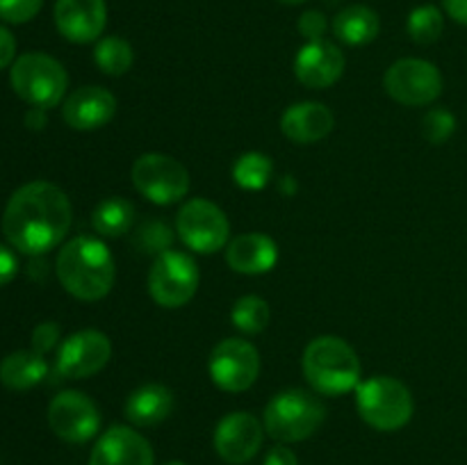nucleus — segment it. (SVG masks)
<instances>
[{"instance_id": "f257e3e1", "label": "nucleus", "mask_w": 467, "mask_h": 465, "mask_svg": "<svg viewBox=\"0 0 467 465\" xmlns=\"http://www.w3.org/2000/svg\"><path fill=\"white\" fill-rule=\"evenodd\" d=\"M73 208L68 196L48 181L18 187L3 212V235L26 255H44L71 231Z\"/></svg>"}, {"instance_id": "f03ea898", "label": "nucleus", "mask_w": 467, "mask_h": 465, "mask_svg": "<svg viewBox=\"0 0 467 465\" xmlns=\"http://www.w3.org/2000/svg\"><path fill=\"white\" fill-rule=\"evenodd\" d=\"M59 283L80 301H99L109 294L117 276L108 244L96 237L80 235L62 246L55 260Z\"/></svg>"}, {"instance_id": "7ed1b4c3", "label": "nucleus", "mask_w": 467, "mask_h": 465, "mask_svg": "<svg viewBox=\"0 0 467 465\" xmlns=\"http://www.w3.org/2000/svg\"><path fill=\"white\" fill-rule=\"evenodd\" d=\"M301 369L310 388L324 397H340L356 390L363 374L354 346L336 336H319L308 342Z\"/></svg>"}, {"instance_id": "20e7f679", "label": "nucleus", "mask_w": 467, "mask_h": 465, "mask_svg": "<svg viewBox=\"0 0 467 465\" xmlns=\"http://www.w3.org/2000/svg\"><path fill=\"white\" fill-rule=\"evenodd\" d=\"M327 419V406L315 392L292 388L272 397L263 413L265 433L278 442H301Z\"/></svg>"}, {"instance_id": "39448f33", "label": "nucleus", "mask_w": 467, "mask_h": 465, "mask_svg": "<svg viewBox=\"0 0 467 465\" xmlns=\"http://www.w3.org/2000/svg\"><path fill=\"white\" fill-rule=\"evenodd\" d=\"M356 408L363 422L377 431H400L413 418L415 401L400 378L372 377L356 388Z\"/></svg>"}, {"instance_id": "423d86ee", "label": "nucleus", "mask_w": 467, "mask_h": 465, "mask_svg": "<svg viewBox=\"0 0 467 465\" xmlns=\"http://www.w3.org/2000/svg\"><path fill=\"white\" fill-rule=\"evenodd\" d=\"M12 89L32 108L50 109L62 103L68 76L62 64L46 53H26L9 68Z\"/></svg>"}, {"instance_id": "0eeeda50", "label": "nucleus", "mask_w": 467, "mask_h": 465, "mask_svg": "<svg viewBox=\"0 0 467 465\" xmlns=\"http://www.w3.org/2000/svg\"><path fill=\"white\" fill-rule=\"evenodd\" d=\"M201 274L196 260L185 251H164L149 272V292L162 308H181L194 299Z\"/></svg>"}, {"instance_id": "6e6552de", "label": "nucleus", "mask_w": 467, "mask_h": 465, "mask_svg": "<svg viewBox=\"0 0 467 465\" xmlns=\"http://www.w3.org/2000/svg\"><path fill=\"white\" fill-rule=\"evenodd\" d=\"M132 185L150 203L171 205L190 191V173L171 155L146 153L132 164Z\"/></svg>"}, {"instance_id": "1a4fd4ad", "label": "nucleus", "mask_w": 467, "mask_h": 465, "mask_svg": "<svg viewBox=\"0 0 467 465\" xmlns=\"http://www.w3.org/2000/svg\"><path fill=\"white\" fill-rule=\"evenodd\" d=\"M176 231L182 244L196 253H217L228 244L231 223L223 210L208 199H190L181 205Z\"/></svg>"}, {"instance_id": "9d476101", "label": "nucleus", "mask_w": 467, "mask_h": 465, "mask_svg": "<svg viewBox=\"0 0 467 465\" xmlns=\"http://www.w3.org/2000/svg\"><path fill=\"white\" fill-rule=\"evenodd\" d=\"M392 100L406 108L431 105L442 94V76L436 64L420 57L397 59L383 78Z\"/></svg>"}, {"instance_id": "9b49d317", "label": "nucleus", "mask_w": 467, "mask_h": 465, "mask_svg": "<svg viewBox=\"0 0 467 465\" xmlns=\"http://www.w3.org/2000/svg\"><path fill=\"white\" fill-rule=\"evenodd\" d=\"M208 372L223 392L249 390L260 374L258 349L242 337H226L210 354Z\"/></svg>"}, {"instance_id": "f8f14e48", "label": "nucleus", "mask_w": 467, "mask_h": 465, "mask_svg": "<svg viewBox=\"0 0 467 465\" xmlns=\"http://www.w3.org/2000/svg\"><path fill=\"white\" fill-rule=\"evenodd\" d=\"M48 424L64 442L82 445L100 431V410L85 392L64 390L48 404Z\"/></svg>"}, {"instance_id": "ddd939ff", "label": "nucleus", "mask_w": 467, "mask_h": 465, "mask_svg": "<svg viewBox=\"0 0 467 465\" xmlns=\"http://www.w3.org/2000/svg\"><path fill=\"white\" fill-rule=\"evenodd\" d=\"M112 356V342L105 333L96 328H85L59 345L57 349V369L59 377L64 378H87L99 374Z\"/></svg>"}, {"instance_id": "4468645a", "label": "nucleus", "mask_w": 467, "mask_h": 465, "mask_svg": "<svg viewBox=\"0 0 467 465\" xmlns=\"http://www.w3.org/2000/svg\"><path fill=\"white\" fill-rule=\"evenodd\" d=\"M265 440V424L246 410L228 413L214 429V450L226 463L244 465L260 451Z\"/></svg>"}, {"instance_id": "2eb2a0df", "label": "nucleus", "mask_w": 467, "mask_h": 465, "mask_svg": "<svg viewBox=\"0 0 467 465\" xmlns=\"http://www.w3.org/2000/svg\"><path fill=\"white\" fill-rule=\"evenodd\" d=\"M89 465H155V454L140 431L114 424L96 440Z\"/></svg>"}, {"instance_id": "dca6fc26", "label": "nucleus", "mask_w": 467, "mask_h": 465, "mask_svg": "<svg viewBox=\"0 0 467 465\" xmlns=\"http://www.w3.org/2000/svg\"><path fill=\"white\" fill-rule=\"evenodd\" d=\"M345 53L328 39L306 41L295 59V73L301 85L310 89H327L345 73Z\"/></svg>"}, {"instance_id": "f3484780", "label": "nucleus", "mask_w": 467, "mask_h": 465, "mask_svg": "<svg viewBox=\"0 0 467 465\" xmlns=\"http://www.w3.org/2000/svg\"><path fill=\"white\" fill-rule=\"evenodd\" d=\"M108 23L105 0H57L55 26L64 39L73 44H89L100 39Z\"/></svg>"}, {"instance_id": "a211bd4d", "label": "nucleus", "mask_w": 467, "mask_h": 465, "mask_svg": "<svg viewBox=\"0 0 467 465\" xmlns=\"http://www.w3.org/2000/svg\"><path fill=\"white\" fill-rule=\"evenodd\" d=\"M114 112H117V98L112 91L99 85L80 87L71 96H67L62 105L64 121L76 130L103 128L105 123L112 121Z\"/></svg>"}, {"instance_id": "6ab92c4d", "label": "nucleus", "mask_w": 467, "mask_h": 465, "mask_svg": "<svg viewBox=\"0 0 467 465\" xmlns=\"http://www.w3.org/2000/svg\"><path fill=\"white\" fill-rule=\"evenodd\" d=\"M276 260V242L265 232H242L226 244V263L237 274L260 276L272 272Z\"/></svg>"}, {"instance_id": "aec40b11", "label": "nucleus", "mask_w": 467, "mask_h": 465, "mask_svg": "<svg viewBox=\"0 0 467 465\" xmlns=\"http://www.w3.org/2000/svg\"><path fill=\"white\" fill-rule=\"evenodd\" d=\"M333 112L322 103L306 100L290 105L281 117V130L295 144H315L333 130Z\"/></svg>"}, {"instance_id": "412c9836", "label": "nucleus", "mask_w": 467, "mask_h": 465, "mask_svg": "<svg viewBox=\"0 0 467 465\" xmlns=\"http://www.w3.org/2000/svg\"><path fill=\"white\" fill-rule=\"evenodd\" d=\"M176 408V397L162 383H144L126 399V418L135 427H158Z\"/></svg>"}, {"instance_id": "4be33fe9", "label": "nucleus", "mask_w": 467, "mask_h": 465, "mask_svg": "<svg viewBox=\"0 0 467 465\" xmlns=\"http://www.w3.org/2000/svg\"><path fill=\"white\" fill-rule=\"evenodd\" d=\"M48 377V363L39 351L21 349L0 363V383L9 390H30Z\"/></svg>"}, {"instance_id": "5701e85b", "label": "nucleus", "mask_w": 467, "mask_h": 465, "mask_svg": "<svg viewBox=\"0 0 467 465\" xmlns=\"http://www.w3.org/2000/svg\"><path fill=\"white\" fill-rule=\"evenodd\" d=\"M381 30L379 14L368 5H349L333 18V32L347 46L372 44Z\"/></svg>"}, {"instance_id": "b1692460", "label": "nucleus", "mask_w": 467, "mask_h": 465, "mask_svg": "<svg viewBox=\"0 0 467 465\" xmlns=\"http://www.w3.org/2000/svg\"><path fill=\"white\" fill-rule=\"evenodd\" d=\"M135 222V205L119 196L100 201L91 214V226L103 237H121L126 235Z\"/></svg>"}, {"instance_id": "393cba45", "label": "nucleus", "mask_w": 467, "mask_h": 465, "mask_svg": "<svg viewBox=\"0 0 467 465\" xmlns=\"http://www.w3.org/2000/svg\"><path fill=\"white\" fill-rule=\"evenodd\" d=\"M274 173L272 160L260 150H249V153L240 155L233 164V181L242 187V190L258 191L265 190Z\"/></svg>"}, {"instance_id": "a878e982", "label": "nucleus", "mask_w": 467, "mask_h": 465, "mask_svg": "<svg viewBox=\"0 0 467 465\" xmlns=\"http://www.w3.org/2000/svg\"><path fill=\"white\" fill-rule=\"evenodd\" d=\"M94 62L100 71L117 78L130 71L135 53H132V46L121 36H103L94 48Z\"/></svg>"}, {"instance_id": "bb28decb", "label": "nucleus", "mask_w": 467, "mask_h": 465, "mask_svg": "<svg viewBox=\"0 0 467 465\" xmlns=\"http://www.w3.org/2000/svg\"><path fill=\"white\" fill-rule=\"evenodd\" d=\"M231 319L242 333L255 336V333H263L267 328L269 319H272V310H269V304L263 296L246 294L235 301L231 310Z\"/></svg>"}, {"instance_id": "cd10ccee", "label": "nucleus", "mask_w": 467, "mask_h": 465, "mask_svg": "<svg viewBox=\"0 0 467 465\" xmlns=\"http://www.w3.org/2000/svg\"><path fill=\"white\" fill-rule=\"evenodd\" d=\"M406 30H409V36L415 44L429 46L441 39L442 30H445V16H442L436 5H422V7H415L409 14Z\"/></svg>"}, {"instance_id": "c85d7f7f", "label": "nucleus", "mask_w": 467, "mask_h": 465, "mask_svg": "<svg viewBox=\"0 0 467 465\" xmlns=\"http://www.w3.org/2000/svg\"><path fill=\"white\" fill-rule=\"evenodd\" d=\"M456 130V117L445 108H436L422 119V135L429 144H445Z\"/></svg>"}, {"instance_id": "c756f323", "label": "nucleus", "mask_w": 467, "mask_h": 465, "mask_svg": "<svg viewBox=\"0 0 467 465\" xmlns=\"http://www.w3.org/2000/svg\"><path fill=\"white\" fill-rule=\"evenodd\" d=\"M140 244L146 253H155L158 258L160 253L171 249L173 244V231L164 222H146L144 226L140 228Z\"/></svg>"}, {"instance_id": "7c9ffc66", "label": "nucleus", "mask_w": 467, "mask_h": 465, "mask_svg": "<svg viewBox=\"0 0 467 465\" xmlns=\"http://www.w3.org/2000/svg\"><path fill=\"white\" fill-rule=\"evenodd\" d=\"M44 0H0V18L14 26L32 21L39 14Z\"/></svg>"}, {"instance_id": "2f4dec72", "label": "nucleus", "mask_w": 467, "mask_h": 465, "mask_svg": "<svg viewBox=\"0 0 467 465\" xmlns=\"http://www.w3.org/2000/svg\"><path fill=\"white\" fill-rule=\"evenodd\" d=\"M59 342V326L55 322H41L39 326L32 331V349L39 351L41 356H46L48 351H53Z\"/></svg>"}, {"instance_id": "473e14b6", "label": "nucleus", "mask_w": 467, "mask_h": 465, "mask_svg": "<svg viewBox=\"0 0 467 465\" xmlns=\"http://www.w3.org/2000/svg\"><path fill=\"white\" fill-rule=\"evenodd\" d=\"M327 16L317 9H308V12L301 14L299 18V32L306 36V41H317L324 39V32H327Z\"/></svg>"}, {"instance_id": "72a5a7b5", "label": "nucleus", "mask_w": 467, "mask_h": 465, "mask_svg": "<svg viewBox=\"0 0 467 465\" xmlns=\"http://www.w3.org/2000/svg\"><path fill=\"white\" fill-rule=\"evenodd\" d=\"M16 274H18V258L14 255L12 249L0 244V287L12 283Z\"/></svg>"}, {"instance_id": "f704fd0d", "label": "nucleus", "mask_w": 467, "mask_h": 465, "mask_svg": "<svg viewBox=\"0 0 467 465\" xmlns=\"http://www.w3.org/2000/svg\"><path fill=\"white\" fill-rule=\"evenodd\" d=\"M14 55H16V39L7 27L0 26V71L14 64Z\"/></svg>"}, {"instance_id": "c9c22d12", "label": "nucleus", "mask_w": 467, "mask_h": 465, "mask_svg": "<svg viewBox=\"0 0 467 465\" xmlns=\"http://www.w3.org/2000/svg\"><path fill=\"white\" fill-rule=\"evenodd\" d=\"M263 465H299V459H296V454L290 450V447L278 445L267 451Z\"/></svg>"}, {"instance_id": "e433bc0d", "label": "nucleus", "mask_w": 467, "mask_h": 465, "mask_svg": "<svg viewBox=\"0 0 467 465\" xmlns=\"http://www.w3.org/2000/svg\"><path fill=\"white\" fill-rule=\"evenodd\" d=\"M442 7L456 23L467 27V0H442Z\"/></svg>"}, {"instance_id": "4c0bfd02", "label": "nucleus", "mask_w": 467, "mask_h": 465, "mask_svg": "<svg viewBox=\"0 0 467 465\" xmlns=\"http://www.w3.org/2000/svg\"><path fill=\"white\" fill-rule=\"evenodd\" d=\"M26 123L27 128H32V130H41V128L46 126V109L32 108L30 112L26 114Z\"/></svg>"}, {"instance_id": "58836bf2", "label": "nucleus", "mask_w": 467, "mask_h": 465, "mask_svg": "<svg viewBox=\"0 0 467 465\" xmlns=\"http://www.w3.org/2000/svg\"><path fill=\"white\" fill-rule=\"evenodd\" d=\"M283 5H301V3H308V0H278Z\"/></svg>"}, {"instance_id": "ea45409f", "label": "nucleus", "mask_w": 467, "mask_h": 465, "mask_svg": "<svg viewBox=\"0 0 467 465\" xmlns=\"http://www.w3.org/2000/svg\"><path fill=\"white\" fill-rule=\"evenodd\" d=\"M162 465H185V463H182V460H167V463Z\"/></svg>"}]
</instances>
